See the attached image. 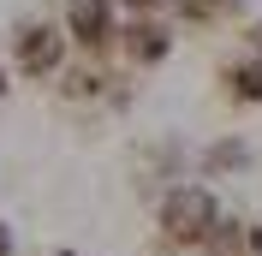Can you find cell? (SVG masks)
I'll use <instances>...</instances> for the list:
<instances>
[{
	"instance_id": "obj_6",
	"label": "cell",
	"mask_w": 262,
	"mask_h": 256,
	"mask_svg": "<svg viewBox=\"0 0 262 256\" xmlns=\"http://www.w3.org/2000/svg\"><path fill=\"white\" fill-rule=\"evenodd\" d=\"M245 161H250V149L238 143V137H221V143L203 155V167H209V173H227V167H245Z\"/></svg>"
},
{
	"instance_id": "obj_7",
	"label": "cell",
	"mask_w": 262,
	"mask_h": 256,
	"mask_svg": "<svg viewBox=\"0 0 262 256\" xmlns=\"http://www.w3.org/2000/svg\"><path fill=\"white\" fill-rule=\"evenodd\" d=\"M131 12H149V18H161V12H179V0H125Z\"/></svg>"
},
{
	"instance_id": "obj_9",
	"label": "cell",
	"mask_w": 262,
	"mask_h": 256,
	"mask_svg": "<svg viewBox=\"0 0 262 256\" xmlns=\"http://www.w3.org/2000/svg\"><path fill=\"white\" fill-rule=\"evenodd\" d=\"M250 54H256V60H262V18H256V24H250Z\"/></svg>"
},
{
	"instance_id": "obj_3",
	"label": "cell",
	"mask_w": 262,
	"mask_h": 256,
	"mask_svg": "<svg viewBox=\"0 0 262 256\" xmlns=\"http://www.w3.org/2000/svg\"><path fill=\"white\" fill-rule=\"evenodd\" d=\"M125 30V18H119L114 0H72L66 6V36H72V48L83 54H107Z\"/></svg>"
},
{
	"instance_id": "obj_5",
	"label": "cell",
	"mask_w": 262,
	"mask_h": 256,
	"mask_svg": "<svg viewBox=\"0 0 262 256\" xmlns=\"http://www.w3.org/2000/svg\"><path fill=\"white\" fill-rule=\"evenodd\" d=\"M227 90L238 101H262V60H256V54L238 60V66H227Z\"/></svg>"
},
{
	"instance_id": "obj_10",
	"label": "cell",
	"mask_w": 262,
	"mask_h": 256,
	"mask_svg": "<svg viewBox=\"0 0 262 256\" xmlns=\"http://www.w3.org/2000/svg\"><path fill=\"white\" fill-rule=\"evenodd\" d=\"M0 256H12V226L0 221Z\"/></svg>"
},
{
	"instance_id": "obj_1",
	"label": "cell",
	"mask_w": 262,
	"mask_h": 256,
	"mask_svg": "<svg viewBox=\"0 0 262 256\" xmlns=\"http://www.w3.org/2000/svg\"><path fill=\"white\" fill-rule=\"evenodd\" d=\"M221 226V203H214L209 185H173L161 197V232L173 244H209V232Z\"/></svg>"
},
{
	"instance_id": "obj_4",
	"label": "cell",
	"mask_w": 262,
	"mask_h": 256,
	"mask_svg": "<svg viewBox=\"0 0 262 256\" xmlns=\"http://www.w3.org/2000/svg\"><path fill=\"white\" fill-rule=\"evenodd\" d=\"M119 48H125L131 66H155L173 54V24L167 18H149V12H131L125 30H119Z\"/></svg>"
},
{
	"instance_id": "obj_2",
	"label": "cell",
	"mask_w": 262,
	"mask_h": 256,
	"mask_svg": "<svg viewBox=\"0 0 262 256\" xmlns=\"http://www.w3.org/2000/svg\"><path fill=\"white\" fill-rule=\"evenodd\" d=\"M12 48H18V72H24V78H54L66 66L72 36H66L60 24H48V18H30V24H18Z\"/></svg>"
},
{
	"instance_id": "obj_12",
	"label": "cell",
	"mask_w": 262,
	"mask_h": 256,
	"mask_svg": "<svg viewBox=\"0 0 262 256\" xmlns=\"http://www.w3.org/2000/svg\"><path fill=\"white\" fill-rule=\"evenodd\" d=\"M54 256H66V250H54Z\"/></svg>"
},
{
	"instance_id": "obj_8",
	"label": "cell",
	"mask_w": 262,
	"mask_h": 256,
	"mask_svg": "<svg viewBox=\"0 0 262 256\" xmlns=\"http://www.w3.org/2000/svg\"><path fill=\"white\" fill-rule=\"evenodd\" d=\"M196 6H203L209 18H221V12H232V6H238V0H196Z\"/></svg>"
},
{
	"instance_id": "obj_11",
	"label": "cell",
	"mask_w": 262,
	"mask_h": 256,
	"mask_svg": "<svg viewBox=\"0 0 262 256\" xmlns=\"http://www.w3.org/2000/svg\"><path fill=\"white\" fill-rule=\"evenodd\" d=\"M0 96H6V66H0Z\"/></svg>"
}]
</instances>
